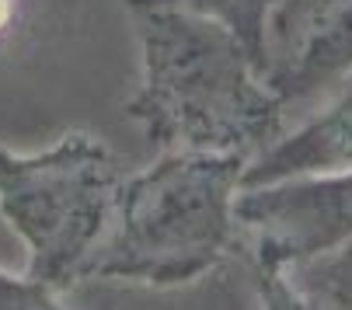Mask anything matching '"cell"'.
<instances>
[{"label":"cell","instance_id":"cell-5","mask_svg":"<svg viewBox=\"0 0 352 310\" xmlns=\"http://www.w3.org/2000/svg\"><path fill=\"white\" fill-rule=\"evenodd\" d=\"M352 74V0H279L265 25L262 77L283 105Z\"/></svg>","mask_w":352,"mask_h":310},{"label":"cell","instance_id":"cell-1","mask_svg":"<svg viewBox=\"0 0 352 310\" xmlns=\"http://www.w3.org/2000/svg\"><path fill=\"white\" fill-rule=\"evenodd\" d=\"M140 42V87L126 115L157 150L258 157L283 136V101L220 21L182 0H126Z\"/></svg>","mask_w":352,"mask_h":310},{"label":"cell","instance_id":"cell-6","mask_svg":"<svg viewBox=\"0 0 352 310\" xmlns=\"http://www.w3.org/2000/svg\"><path fill=\"white\" fill-rule=\"evenodd\" d=\"M342 168H352V74L338 84V94L314 119H307L289 136H279L258 157L248 161L241 188Z\"/></svg>","mask_w":352,"mask_h":310},{"label":"cell","instance_id":"cell-7","mask_svg":"<svg viewBox=\"0 0 352 310\" xmlns=\"http://www.w3.org/2000/svg\"><path fill=\"white\" fill-rule=\"evenodd\" d=\"M296 307H342L352 310V241L314 254L286 269Z\"/></svg>","mask_w":352,"mask_h":310},{"label":"cell","instance_id":"cell-2","mask_svg":"<svg viewBox=\"0 0 352 310\" xmlns=\"http://www.w3.org/2000/svg\"><path fill=\"white\" fill-rule=\"evenodd\" d=\"M248 161L234 153L164 150L157 164L126 175L87 279L171 289L195 283L237 251L234 202Z\"/></svg>","mask_w":352,"mask_h":310},{"label":"cell","instance_id":"cell-9","mask_svg":"<svg viewBox=\"0 0 352 310\" xmlns=\"http://www.w3.org/2000/svg\"><path fill=\"white\" fill-rule=\"evenodd\" d=\"M38 307H56V296H49L42 286L28 283L25 276L0 269V310H38Z\"/></svg>","mask_w":352,"mask_h":310},{"label":"cell","instance_id":"cell-4","mask_svg":"<svg viewBox=\"0 0 352 310\" xmlns=\"http://www.w3.org/2000/svg\"><path fill=\"white\" fill-rule=\"evenodd\" d=\"M237 251L265 307H296L286 269L352 241V168L248 185L234 202Z\"/></svg>","mask_w":352,"mask_h":310},{"label":"cell","instance_id":"cell-10","mask_svg":"<svg viewBox=\"0 0 352 310\" xmlns=\"http://www.w3.org/2000/svg\"><path fill=\"white\" fill-rule=\"evenodd\" d=\"M14 18H18V0H0V35L11 32Z\"/></svg>","mask_w":352,"mask_h":310},{"label":"cell","instance_id":"cell-3","mask_svg":"<svg viewBox=\"0 0 352 310\" xmlns=\"http://www.w3.org/2000/svg\"><path fill=\"white\" fill-rule=\"evenodd\" d=\"M122 178V161L84 129H70L35 153L0 146V217L25 244L21 276L28 283L56 300L84 283Z\"/></svg>","mask_w":352,"mask_h":310},{"label":"cell","instance_id":"cell-8","mask_svg":"<svg viewBox=\"0 0 352 310\" xmlns=\"http://www.w3.org/2000/svg\"><path fill=\"white\" fill-rule=\"evenodd\" d=\"M182 4L230 28L251 53V60L258 63V70L265 67V25L279 0H182Z\"/></svg>","mask_w":352,"mask_h":310}]
</instances>
